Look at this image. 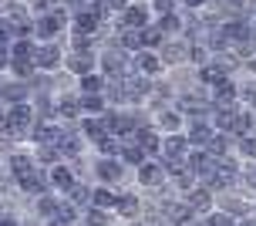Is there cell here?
I'll list each match as a JSON object with an SVG mask.
<instances>
[{"label":"cell","mask_w":256,"mask_h":226,"mask_svg":"<svg viewBox=\"0 0 256 226\" xmlns=\"http://www.w3.org/2000/svg\"><path fill=\"white\" fill-rule=\"evenodd\" d=\"M118 155H122V165H142L145 162V152L138 149V145H135V142H128V145H122V152H118Z\"/></svg>","instance_id":"21"},{"label":"cell","mask_w":256,"mask_h":226,"mask_svg":"<svg viewBox=\"0 0 256 226\" xmlns=\"http://www.w3.org/2000/svg\"><path fill=\"white\" fill-rule=\"evenodd\" d=\"M122 159H94V176L102 182H118L122 179Z\"/></svg>","instance_id":"13"},{"label":"cell","mask_w":256,"mask_h":226,"mask_svg":"<svg viewBox=\"0 0 256 226\" xmlns=\"http://www.w3.org/2000/svg\"><path fill=\"white\" fill-rule=\"evenodd\" d=\"M38 41H14L10 44V58H34Z\"/></svg>","instance_id":"22"},{"label":"cell","mask_w":256,"mask_h":226,"mask_svg":"<svg viewBox=\"0 0 256 226\" xmlns=\"http://www.w3.org/2000/svg\"><path fill=\"white\" fill-rule=\"evenodd\" d=\"M155 27H158L166 38H172V34L179 38L182 31H186V21H182V14H179V11H172V14H166V17H158V21H155Z\"/></svg>","instance_id":"16"},{"label":"cell","mask_w":256,"mask_h":226,"mask_svg":"<svg viewBox=\"0 0 256 226\" xmlns=\"http://www.w3.org/2000/svg\"><path fill=\"white\" fill-rule=\"evenodd\" d=\"M61 31H64V27L54 21L51 14H44V17H34V38H38V44H54Z\"/></svg>","instance_id":"8"},{"label":"cell","mask_w":256,"mask_h":226,"mask_svg":"<svg viewBox=\"0 0 256 226\" xmlns=\"http://www.w3.org/2000/svg\"><path fill=\"white\" fill-rule=\"evenodd\" d=\"M176 4H179V0H148V11L158 14V17H166V14L176 11Z\"/></svg>","instance_id":"24"},{"label":"cell","mask_w":256,"mask_h":226,"mask_svg":"<svg viewBox=\"0 0 256 226\" xmlns=\"http://www.w3.org/2000/svg\"><path fill=\"white\" fill-rule=\"evenodd\" d=\"M253 216H256V199H253Z\"/></svg>","instance_id":"33"},{"label":"cell","mask_w":256,"mask_h":226,"mask_svg":"<svg viewBox=\"0 0 256 226\" xmlns=\"http://www.w3.org/2000/svg\"><path fill=\"white\" fill-rule=\"evenodd\" d=\"M84 226H112V216L104 213V209H91L84 216Z\"/></svg>","instance_id":"25"},{"label":"cell","mask_w":256,"mask_h":226,"mask_svg":"<svg viewBox=\"0 0 256 226\" xmlns=\"http://www.w3.org/2000/svg\"><path fill=\"white\" fill-rule=\"evenodd\" d=\"M0 71H10V48H0Z\"/></svg>","instance_id":"29"},{"label":"cell","mask_w":256,"mask_h":226,"mask_svg":"<svg viewBox=\"0 0 256 226\" xmlns=\"http://www.w3.org/2000/svg\"><path fill=\"white\" fill-rule=\"evenodd\" d=\"M152 11H148V4H142V0H135L128 11L118 14L115 21V31H145V27H152Z\"/></svg>","instance_id":"1"},{"label":"cell","mask_w":256,"mask_h":226,"mask_svg":"<svg viewBox=\"0 0 256 226\" xmlns=\"http://www.w3.org/2000/svg\"><path fill=\"white\" fill-rule=\"evenodd\" d=\"M7 169H10L14 182H17V179H24L27 172H34V169H38V162H34V155H30V152L14 149L10 155H7Z\"/></svg>","instance_id":"6"},{"label":"cell","mask_w":256,"mask_h":226,"mask_svg":"<svg viewBox=\"0 0 256 226\" xmlns=\"http://www.w3.org/2000/svg\"><path fill=\"white\" fill-rule=\"evenodd\" d=\"M182 7H189V11H202L206 4H212V0H179Z\"/></svg>","instance_id":"28"},{"label":"cell","mask_w":256,"mask_h":226,"mask_svg":"<svg viewBox=\"0 0 256 226\" xmlns=\"http://www.w3.org/2000/svg\"><path fill=\"white\" fill-rule=\"evenodd\" d=\"M256 132V112H250V108H240V112L232 115V138H243V135H253Z\"/></svg>","instance_id":"12"},{"label":"cell","mask_w":256,"mask_h":226,"mask_svg":"<svg viewBox=\"0 0 256 226\" xmlns=\"http://www.w3.org/2000/svg\"><path fill=\"white\" fill-rule=\"evenodd\" d=\"M58 118H71V125H74L81 118V95H61L58 98Z\"/></svg>","instance_id":"14"},{"label":"cell","mask_w":256,"mask_h":226,"mask_svg":"<svg viewBox=\"0 0 256 226\" xmlns=\"http://www.w3.org/2000/svg\"><path fill=\"white\" fill-rule=\"evenodd\" d=\"M135 145H138L145 155H162V135H158L152 125H142L138 132H135Z\"/></svg>","instance_id":"9"},{"label":"cell","mask_w":256,"mask_h":226,"mask_svg":"<svg viewBox=\"0 0 256 226\" xmlns=\"http://www.w3.org/2000/svg\"><path fill=\"white\" fill-rule=\"evenodd\" d=\"M48 226H71V223H64V219H48Z\"/></svg>","instance_id":"32"},{"label":"cell","mask_w":256,"mask_h":226,"mask_svg":"<svg viewBox=\"0 0 256 226\" xmlns=\"http://www.w3.org/2000/svg\"><path fill=\"white\" fill-rule=\"evenodd\" d=\"M206 226H236V219L230 213H222V209H212L209 219H206Z\"/></svg>","instance_id":"26"},{"label":"cell","mask_w":256,"mask_h":226,"mask_svg":"<svg viewBox=\"0 0 256 226\" xmlns=\"http://www.w3.org/2000/svg\"><path fill=\"white\" fill-rule=\"evenodd\" d=\"M236 159L240 162H256V132L236 138Z\"/></svg>","instance_id":"20"},{"label":"cell","mask_w":256,"mask_h":226,"mask_svg":"<svg viewBox=\"0 0 256 226\" xmlns=\"http://www.w3.org/2000/svg\"><path fill=\"white\" fill-rule=\"evenodd\" d=\"M158 58H162V64H166V68H176V64L189 61V41L168 38V41H166V48L158 51Z\"/></svg>","instance_id":"7"},{"label":"cell","mask_w":256,"mask_h":226,"mask_svg":"<svg viewBox=\"0 0 256 226\" xmlns=\"http://www.w3.org/2000/svg\"><path fill=\"white\" fill-rule=\"evenodd\" d=\"M132 71L152 81V78H158L162 71H166V64H162V58H158L155 51H138V54L132 58Z\"/></svg>","instance_id":"5"},{"label":"cell","mask_w":256,"mask_h":226,"mask_svg":"<svg viewBox=\"0 0 256 226\" xmlns=\"http://www.w3.org/2000/svg\"><path fill=\"white\" fill-rule=\"evenodd\" d=\"M58 209H61V206H58L51 196H40L38 199V216H44V219H58Z\"/></svg>","instance_id":"23"},{"label":"cell","mask_w":256,"mask_h":226,"mask_svg":"<svg viewBox=\"0 0 256 226\" xmlns=\"http://www.w3.org/2000/svg\"><path fill=\"white\" fill-rule=\"evenodd\" d=\"M152 128L158 132V135H162V132H166V135H179L182 128H186V115H182L176 105H166V108H158V112H155Z\"/></svg>","instance_id":"2"},{"label":"cell","mask_w":256,"mask_h":226,"mask_svg":"<svg viewBox=\"0 0 256 226\" xmlns=\"http://www.w3.org/2000/svg\"><path fill=\"white\" fill-rule=\"evenodd\" d=\"M78 88H81V95H104V88H108V78H104L102 71H91V75L78 78Z\"/></svg>","instance_id":"15"},{"label":"cell","mask_w":256,"mask_h":226,"mask_svg":"<svg viewBox=\"0 0 256 226\" xmlns=\"http://www.w3.org/2000/svg\"><path fill=\"white\" fill-rule=\"evenodd\" d=\"M243 75H246V78H253V81H256V58H253V61H246V64H243Z\"/></svg>","instance_id":"30"},{"label":"cell","mask_w":256,"mask_h":226,"mask_svg":"<svg viewBox=\"0 0 256 226\" xmlns=\"http://www.w3.org/2000/svg\"><path fill=\"white\" fill-rule=\"evenodd\" d=\"M0 216H4V213H0Z\"/></svg>","instance_id":"35"},{"label":"cell","mask_w":256,"mask_h":226,"mask_svg":"<svg viewBox=\"0 0 256 226\" xmlns=\"http://www.w3.org/2000/svg\"><path fill=\"white\" fill-rule=\"evenodd\" d=\"M34 162L44 165V169H54V165L61 162V152H58V145H38V149H34Z\"/></svg>","instance_id":"19"},{"label":"cell","mask_w":256,"mask_h":226,"mask_svg":"<svg viewBox=\"0 0 256 226\" xmlns=\"http://www.w3.org/2000/svg\"><path fill=\"white\" fill-rule=\"evenodd\" d=\"M212 135H216V128H212V122H209V118H192L189 125H186L189 149H199V152H202L206 145L212 142Z\"/></svg>","instance_id":"4"},{"label":"cell","mask_w":256,"mask_h":226,"mask_svg":"<svg viewBox=\"0 0 256 226\" xmlns=\"http://www.w3.org/2000/svg\"><path fill=\"white\" fill-rule=\"evenodd\" d=\"M48 179H51V186H54V189H61V192H71V189L78 186L74 169H68L64 162H58L54 169H48Z\"/></svg>","instance_id":"10"},{"label":"cell","mask_w":256,"mask_h":226,"mask_svg":"<svg viewBox=\"0 0 256 226\" xmlns=\"http://www.w3.org/2000/svg\"><path fill=\"white\" fill-rule=\"evenodd\" d=\"M30 75H38L34 58H10V78L14 81H30Z\"/></svg>","instance_id":"17"},{"label":"cell","mask_w":256,"mask_h":226,"mask_svg":"<svg viewBox=\"0 0 256 226\" xmlns=\"http://www.w3.org/2000/svg\"><path fill=\"white\" fill-rule=\"evenodd\" d=\"M138 182L145 189H158L162 182H166V169H162V162H142L138 165Z\"/></svg>","instance_id":"11"},{"label":"cell","mask_w":256,"mask_h":226,"mask_svg":"<svg viewBox=\"0 0 256 226\" xmlns=\"http://www.w3.org/2000/svg\"><path fill=\"white\" fill-rule=\"evenodd\" d=\"M0 226H17V223H14V216H0Z\"/></svg>","instance_id":"31"},{"label":"cell","mask_w":256,"mask_h":226,"mask_svg":"<svg viewBox=\"0 0 256 226\" xmlns=\"http://www.w3.org/2000/svg\"><path fill=\"white\" fill-rule=\"evenodd\" d=\"M91 206H94V209H115L118 196L108 186H98V189H91Z\"/></svg>","instance_id":"18"},{"label":"cell","mask_w":256,"mask_h":226,"mask_svg":"<svg viewBox=\"0 0 256 226\" xmlns=\"http://www.w3.org/2000/svg\"><path fill=\"white\" fill-rule=\"evenodd\" d=\"M27 226H34V223H27Z\"/></svg>","instance_id":"34"},{"label":"cell","mask_w":256,"mask_h":226,"mask_svg":"<svg viewBox=\"0 0 256 226\" xmlns=\"http://www.w3.org/2000/svg\"><path fill=\"white\" fill-rule=\"evenodd\" d=\"M34 64H38V71H44V75H54V71L64 64V48L58 44V41H54V44H38Z\"/></svg>","instance_id":"3"},{"label":"cell","mask_w":256,"mask_h":226,"mask_svg":"<svg viewBox=\"0 0 256 226\" xmlns=\"http://www.w3.org/2000/svg\"><path fill=\"white\" fill-rule=\"evenodd\" d=\"M115 209H118V213H125V216H135V213H138V199H135V196H118Z\"/></svg>","instance_id":"27"}]
</instances>
